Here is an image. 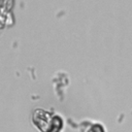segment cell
Returning <instances> with one entry per match:
<instances>
[{
    "instance_id": "7a4b0ae2",
    "label": "cell",
    "mask_w": 132,
    "mask_h": 132,
    "mask_svg": "<svg viewBox=\"0 0 132 132\" xmlns=\"http://www.w3.org/2000/svg\"><path fill=\"white\" fill-rule=\"evenodd\" d=\"M87 132H106V130L104 125H102L101 123H93L87 130Z\"/></svg>"
},
{
    "instance_id": "6da1fadb",
    "label": "cell",
    "mask_w": 132,
    "mask_h": 132,
    "mask_svg": "<svg viewBox=\"0 0 132 132\" xmlns=\"http://www.w3.org/2000/svg\"><path fill=\"white\" fill-rule=\"evenodd\" d=\"M32 124L39 132H62L65 127L61 114L43 108H36L32 112Z\"/></svg>"
}]
</instances>
